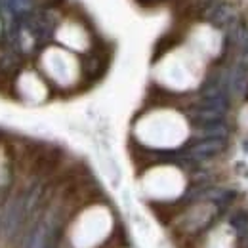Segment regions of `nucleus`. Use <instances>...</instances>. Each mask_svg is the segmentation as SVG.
Masks as SVG:
<instances>
[{"instance_id": "1", "label": "nucleus", "mask_w": 248, "mask_h": 248, "mask_svg": "<svg viewBox=\"0 0 248 248\" xmlns=\"http://www.w3.org/2000/svg\"><path fill=\"white\" fill-rule=\"evenodd\" d=\"M204 75V56L193 46L168 52L156 67V78L168 90H189Z\"/></svg>"}, {"instance_id": "2", "label": "nucleus", "mask_w": 248, "mask_h": 248, "mask_svg": "<svg viewBox=\"0 0 248 248\" xmlns=\"http://www.w3.org/2000/svg\"><path fill=\"white\" fill-rule=\"evenodd\" d=\"M189 134L187 121L176 111H151L136 124V138L155 149L180 145Z\"/></svg>"}, {"instance_id": "3", "label": "nucleus", "mask_w": 248, "mask_h": 248, "mask_svg": "<svg viewBox=\"0 0 248 248\" xmlns=\"http://www.w3.org/2000/svg\"><path fill=\"white\" fill-rule=\"evenodd\" d=\"M42 71L60 86H71L80 77V63L65 48H48L40 58Z\"/></svg>"}, {"instance_id": "4", "label": "nucleus", "mask_w": 248, "mask_h": 248, "mask_svg": "<svg viewBox=\"0 0 248 248\" xmlns=\"http://www.w3.org/2000/svg\"><path fill=\"white\" fill-rule=\"evenodd\" d=\"M141 184H143L145 193L158 199V201L172 199V197L180 195L184 191V186H186L182 172L178 168H174V166H168V164L151 168L143 176Z\"/></svg>"}, {"instance_id": "5", "label": "nucleus", "mask_w": 248, "mask_h": 248, "mask_svg": "<svg viewBox=\"0 0 248 248\" xmlns=\"http://www.w3.org/2000/svg\"><path fill=\"white\" fill-rule=\"evenodd\" d=\"M56 38L62 44L69 46L71 50L82 52L84 48H88V31L80 23H77V21H65V23H62L58 32H56Z\"/></svg>"}, {"instance_id": "6", "label": "nucleus", "mask_w": 248, "mask_h": 248, "mask_svg": "<svg viewBox=\"0 0 248 248\" xmlns=\"http://www.w3.org/2000/svg\"><path fill=\"white\" fill-rule=\"evenodd\" d=\"M202 248H237V235L229 225H217L208 231Z\"/></svg>"}, {"instance_id": "7", "label": "nucleus", "mask_w": 248, "mask_h": 248, "mask_svg": "<svg viewBox=\"0 0 248 248\" xmlns=\"http://www.w3.org/2000/svg\"><path fill=\"white\" fill-rule=\"evenodd\" d=\"M0 32H2V23H0Z\"/></svg>"}]
</instances>
